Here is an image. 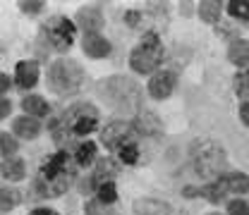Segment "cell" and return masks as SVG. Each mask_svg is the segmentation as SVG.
Returning a JSON list of instances; mask_svg holds the SVG:
<instances>
[{
  "instance_id": "obj_33",
  "label": "cell",
  "mask_w": 249,
  "mask_h": 215,
  "mask_svg": "<svg viewBox=\"0 0 249 215\" xmlns=\"http://www.w3.org/2000/svg\"><path fill=\"white\" fill-rule=\"evenodd\" d=\"M96 189H98V184L93 182V177H89V180H82V182H79V191H82L84 196H87V194H91V191H96Z\"/></svg>"
},
{
  "instance_id": "obj_27",
  "label": "cell",
  "mask_w": 249,
  "mask_h": 215,
  "mask_svg": "<svg viewBox=\"0 0 249 215\" xmlns=\"http://www.w3.org/2000/svg\"><path fill=\"white\" fill-rule=\"evenodd\" d=\"M96 194H98V201H101L103 206H110V203H115V201H118V189H115V184H113V182L98 184Z\"/></svg>"
},
{
  "instance_id": "obj_20",
  "label": "cell",
  "mask_w": 249,
  "mask_h": 215,
  "mask_svg": "<svg viewBox=\"0 0 249 215\" xmlns=\"http://www.w3.org/2000/svg\"><path fill=\"white\" fill-rule=\"evenodd\" d=\"M118 172H120V165H118L115 160H110V158H103V160H98V165H96L93 182H101V184L113 182V177H115Z\"/></svg>"
},
{
  "instance_id": "obj_24",
  "label": "cell",
  "mask_w": 249,
  "mask_h": 215,
  "mask_svg": "<svg viewBox=\"0 0 249 215\" xmlns=\"http://www.w3.org/2000/svg\"><path fill=\"white\" fill-rule=\"evenodd\" d=\"M225 182H228V189L232 191V194H247L249 191V177L245 172H230L228 177H225Z\"/></svg>"
},
{
  "instance_id": "obj_23",
  "label": "cell",
  "mask_w": 249,
  "mask_h": 215,
  "mask_svg": "<svg viewBox=\"0 0 249 215\" xmlns=\"http://www.w3.org/2000/svg\"><path fill=\"white\" fill-rule=\"evenodd\" d=\"M19 151V141L15 134L10 132H0V158L7 160V158H15V153Z\"/></svg>"
},
{
  "instance_id": "obj_7",
  "label": "cell",
  "mask_w": 249,
  "mask_h": 215,
  "mask_svg": "<svg viewBox=\"0 0 249 215\" xmlns=\"http://www.w3.org/2000/svg\"><path fill=\"white\" fill-rule=\"evenodd\" d=\"M74 22L72 19H67V17H62V15H55V17H51L43 27H41V36L46 38V43L53 48V50H58V53H67L70 48H72V43H74Z\"/></svg>"
},
{
  "instance_id": "obj_38",
  "label": "cell",
  "mask_w": 249,
  "mask_h": 215,
  "mask_svg": "<svg viewBox=\"0 0 249 215\" xmlns=\"http://www.w3.org/2000/svg\"><path fill=\"white\" fill-rule=\"evenodd\" d=\"M196 194H199L196 189H185V196H196Z\"/></svg>"
},
{
  "instance_id": "obj_34",
  "label": "cell",
  "mask_w": 249,
  "mask_h": 215,
  "mask_svg": "<svg viewBox=\"0 0 249 215\" xmlns=\"http://www.w3.org/2000/svg\"><path fill=\"white\" fill-rule=\"evenodd\" d=\"M12 84H15V82H12L7 74H2V72H0V96H5V93L10 91V89H12Z\"/></svg>"
},
{
  "instance_id": "obj_37",
  "label": "cell",
  "mask_w": 249,
  "mask_h": 215,
  "mask_svg": "<svg viewBox=\"0 0 249 215\" xmlns=\"http://www.w3.org/2000/svg\"><path fill=\"white\" fill-rule=\"evenodd\" d=\"M29 215H60V213H55V211H51V208H34Z\"/></svg>"
},
{
  "instance_id": "obj_12",
  "label": "cell",
  "mask_w": 249,
  "mask_h": 215,
  "mask_svg": "<svg viewBox=\"0 0 249 215\" xmlns=\"http://www.w3.org/2000/svg\"><path fill=\"white\" fill-rule=\"evenodd\" d=\"M82 48H84V53L93 58V60H101V58H108L110 55V43L101 36V33H84V38H82Z\"/></svg>"
},
{
  "instance_id": "obj_6",
  "label": "cell",
  "mask_w": 249,
  "mask_h": 215,
  "mask_svg": "<svg viewBox=\"0 0 249 215\" xmlns=\"http://www.w3.org/2000/svg\"><path fill=\"white\" fill-rule=\"evenodd\" d=\"M163 60V43L156 31H149L129 55V67L139 74H151Z\"/></svg>"
},
{
  "instance_id": "obj_8",
  "label": "cell",
  "mask_w": 249,
  "mask_h": 215,
  "mask_svg": "<svg viewBox=\"0 0 249 215\" xmlns=\"http://www.w3.org/2000/svg\"><path fill=\"white\" fill-rule=\"evenodd\" d=\"M132 136H134V127L129 122H124V120H113V122H108L101 129V141L108 149H115V151L120 146H124V144L134 141Z\"/></svg>"
},
{
  "instance_id": "obj_19",
  "label": "cell",
  "mask_w": 249,
  "mask_h": 215,
  "mask_svg": "<svg viewBox=\"0 0 249 215\" xmlns=\"http://www.w3.org/2000/svg\"><path fill=\"white\" fill-rule=\"evenodd\" d=\"M228 182H225V177H220V180H213L211 184H206V186H201L199 189V194L204 196V198H209L211 203H220L225 196H228Z\"/></svg>"
},
{
  "instance_id": "obj_14",
  "label": "cell",
  "mask_w": 249,
  "mask_h": 215,
  "mask_svg": "<svg viewBox=\"0 0 249 215\" xmlns=\"http://www.w3.org/2000/svg\"><path fill=\"white\" fill-rule=\"evenodd\" d=\"M0 177L7 182H22L27 177V163L22 158H7L0 163Z\"/></svg>"
},
{
  "instance_id": "obj_17",
  "label": "cell",
  "mask_w": 249,
  "mask_h": 215,
  "mask_svg": "<svg viewBox=\"0 0 249 215\" xmlns=\"http://www.w3.org/2000/svg\"><path fill=\"white\" fill-rule=\"evenodd\" d=\"M134 215H173V208L158 198H139L134 203Z\"/></svg>"
},
{
  "instance_id": "obj_4",
  "label": "cell",
  "mask_w": 249,
  "mask_h": 215,
  "mask_svg": "<svg viewBox=\"0 0 249 215\" xmlns=\"http://www.w3.org/2000/svg\"><path fill=\"white\" fill-rule=\"evenodd\" d=\"M192 165H194V172L204 180H220L223 177V170L228 165V155L225 149L211 141V139H201V141H194L192 144Z\"/></svg>"
},
{
  "instance_id": "obj_18",
  "label": "cell",
  "mask_w": 249,
  "mask_h": 215,
  "mask_svg": "<svg viewBox=\"0 0 249 215\" xmlns=\"http://www.w3.org/2000/svg\"><path fill=\"white\" fill-rule=\"evenodd\" d=\"M228 60L232 62V65H237V67H247L249 65V41H245V38L232 41L230 48H228Z\"/></svg>"
},
{
  "instance_id": "obj_11",
  "label": "cell",
  "mask_w": 249,
  "mask_h": 215,
  "mask_svg": "<svg viewBox=\"0 0 249 215\" xmlns=\"http://www.w3.org/2000/svg\"><path fill=\"white\" fill-rule=\"evenodd\" d=\"M41 132H43V124L38 122L36 117H29V115H19V117H15V122H12V134H15L17 139H24V141L36 139Z\"/></svg>"
},
{
  "instance_id": "obj_1",
  "label": "cell",
  "mask_w": 249,
  "mask_h": 215,
  "mask_svg": "<svg viewBox=\"0 0 249 215\" xmlns=\"http://www.w3.org/2000/svg\"><path fill=\"white\" fill-rule=\"evenodd\" d=\"M72 182H74V165L70 163L67 151H58L51 158H46L43 165L38 167L34 189L38 191L41 198H58L70 189Z\"/></svg>"
},
{
  "instance_id": "obj_9",
  "label": "cell",
  "mask_w": 249,
  "mask_h": 215,
  "mask_svg": "<svg viewBox=\"0 0 249 215\" xmlns=\"http://www.w3.org/2000/svg\"><path fill=\"white\" fill-rule=\"evenodd\" d=\"M175 84H178V72L175 69H160V72H156L151 77L146 89H149V96L154 100H165L173 93Z\"/></svg>"
},
{
  "instance_id": "obj_36",
  "label": "cell",
  "mask_w": 249,
  "mask_h": 215,
  "mask_svg": "<svg viewBox=\"0 0 249 215\" xmlns=\"http://www.w3.org/2000/svg\"><path fill=\"white\" fill-rule=\"evenodd\" d=\"M240 120L245 122V127H249V103L240 105Z\"/></svg>"
},
{
  "instance_id": "obj_40",
  "label": "cell",
  "mask_w": 249,
  "mask_h": 215,
  "mask_svg": "<svg viewBox=\"0 0 249 215\" xmlns=\"http://www.w3.org/2000/svg\"><path fill=\"white\" fill-rule=\"evenodd\" d=\"M247 69H249V65H247ZM247 74H249V72H247Z\"/></svg>"
},
{
  "instance_id": "obj_5",
  "label": "cell",
  "mask_w": 249,
  "mask_h": 215,
  "mask_svg": "<svg viewBox=\"0 0 249 215\" xmlns=\"http://www.w3.org/2000/svg\"><path fill=\"white\" fill-rule=\"evenodd\" d=\"M48 89L58 96H72L84 84V69L77 60L60 58L48 67Z\"/></svg>"
},
{
  "instance_id": "obj_10",
  "label": "cell",
  "mask_w": 249,
  "mask_h": 215,
  "mask_svg": "<svg viewBox=\"0 0 249 215\" xmlns=\"http://www.w3.org/2000/svg\"><path fill=\"white\" fill-rule=\"evenodd\" d=\"M38 62L36 60H19L17 62V67H15V86H19L22 91H29L36 86V82H38Z\"/></svg>"
},
{
  "instance_id": "obj_2",
  "label": "cell",
  "mask_w": 249,
  "mask_h": 215,
  "mask_svg": "<svg viewBox=\"0 0 249 215\" xmlns=\"http://www.w3.org/2000/svg\"><path fill=\"white\" fill-rule=\"evenodd\" d=\"M98 93L113 110H118L123 115H134L142 108V89L129 77H110V79L101 82Z\"/></svg>"
},
{
  "instance_id": "obj_41",
  "label": "cell",
  "mask_w": 249,
  "mask_h": 215,
  "mask_svg": "<svg viewBox=\"0 0 249 215\" xmlns=\"http://www.w3.org/2000/svg\"><path fill=\"white\" fill-rule=\"evenodd\" d=\"M247 24H249V22H247Z\"/></svg>"
},
{
  "instance_id": "obj_28",
  "label": "cell",
  "mask_w": 249,
  "mask_h": 215,
  "mask_svg": "<svg viewBox=\"0 0 249 215\" xmlns=\"http://www.w3.org/2000/svg\"><path fill=\"white\" fill-rule=\"evenodd\" d=\"M228 12H230L235 19L249 22V0H230V2H228Z\"/></svg>"
},
{
  "instance_id": "obj_39",
  "label": "cell",
  "mask_w": 249,
  "mask_h": 215,
  "mask_svg": "<svg viewBox=\"0 0 249 215\" xmlns=\"http://www.w3.org/2000/svg\"><path fill=\"white\" fill-rule=\"evenodd\" d=\"M209 215H220V213H209Z\"/></svg>"
},
{
  "instance_id": "obj_15",
  "label": "cell",
  "mask_w": 249,
  "mask_h": 215,
  "mask_svg": "<svg viewBox=\"0 0 249 215\" xmlns=\"http://www.w3.org/2000/svg\"><path fill=\"white\" fill-rule=\"evenodd\" d=\"M22 110H24V115L36 117V120L51 115V105H48V100H46L43 96H36V93H29V96L22 98Z\"/></svg>"
},
{
  "instance_id": "obj_25",
  "label": "cell",
  "mask_w": 249,
  "mask_h": 215,
  "mask_svg": "<svg viewBox=\"0 0 249 215\" xmlns=\"http://www.w3.org/2000/svg\"><path fill=\"white\" fill-rule=\"evenodd\" d=\"M74 160H77V165H91L93 160H96V144L93 141H84V144H79L77 146V153H74Z\"/></svg>"
},
{
  "instance_id": "obj_31",
  "label": "cell",
  "mask_w": 249,
  "mask_h": 215,
  "mask_svg": "<svg viewBox=\"0 0 249 215\" xmlns=\"http://www.w3.org/2000/svg\"><path fill=\"white\" fill-rule=\"evenodd\" d=\"M228 215H249V203H245L242 198H235L228 203Z\"/></svg>"
},
{
  "instance_id": "obj_32",
  "label": "cell",
  "mask_w": 249,
  "mask_h": 215,
  "mask_svg": "<svg viewBox=\"0 0 249 215\" xmlns=\"http://www.w3.org/2000/svg\"><path fill=\"white\" fill-rule=\"evenodd\" d=\"M10 113H12V100L5 98V96H0V122L5 117H10Z\"/></svg>"
},
{
  "instance_id": "obj_30",
  "label": "cell",
  "mask_w": 249,
  "mask_h": 215,
  "mask_svg": "<svg viewBox=\"0 0 249 215\" xmlns=\"http://www.w3.org/2000/svg\"><path fill=\"white\" fill-rule=\"evenodd\" d=\"M19 10L24 15H38L46 10V2L43 0H19Z\"/></svg>"
},
{
  "instance_id": "obj_21",
  "label": "cell",
  "mask_w": 249,
  "mask_h": 215,
  "mask_svg": "<svg viewBox=\"0 0 249 215\" xmlns=\"http://www.w3.org/2000/svg\"><path fill=\"white\" fill-rule=\"evenodd\" d=\"M22 203V194L15 186H0V213H10Z\"/></svg>"
},
{
  "instance_id": "obj_26",
  "label": "cell",
  "mask_w": 249,
  "mask_h": 215,
  "mask_svg": "<svg viewBox=\"0 0 249 215\" xmlns=\"http://www.w3.org/2000/svg\"><path fill=\"white\" fill-rule=\"evenodd\" d=\"M118 158H120V163H124V165H134L139 160V146H137V141H129V144L120 146L118 149Z\"/></svg>"
},
{
  "instance_id": "obj_3",
  "label": "cell",
  "mask_w": 249,
  "mask_h": 215,
  "mask_svg": "<svg viewBox=\"0 0 249 215\" xmlns=\"http://www.w3.org/2000/svg\"><path fill=\"white\" fill-rule=\"evenodd\" d=\"M96 127H98V108H93L91 103H74L72 108L65 110V115L58 122H53L51 129H53L55 139L62 136V132H65V139H62V144H65L70 136H87V134H91Z\"/></svg>"
},
{
  "instance_id": "obj_13",
  "label": "cell",
  "mask_w": 249,
  "mask_h": 215,
  "mask_svg": "<svg viewBox=\"0 0 249 215\" xmlns=\"http://www.w3.org/2000/svg\"><path fill=\"white\" fill-rule=\"evenodd\" d=\"M103 24H106V19H103V15L98 12V10H93V7H84V10H79L77 12V17H74V27H79V29H84V33H98V31L103 29Z\"/></svg>"
},
{
  "instance_id": "obj_22",
  "label": "cell",
  "mask_w": 249,
  "mask_h": 215,
  "mask_svg": "<svg viewBox=\"0 0 249 215\" xmlns=\"http://www.w3.org/2000/svg\"><path fill=\"white\" fill-rule=\"evenodd\" d=\"M220 15H223V5L220 2H216V0L199 2V17H201V22L216 24V22H220Z\"/></svg>"
},
{
  "instance_id": "obj_35",
  "label": "cell",
  "mask_w": 249,
  "mask_h": 215,
  "mask_svg": "<svg viewBox=\"0 0 249 215\" xmlns=\"http://www.w3.org/2000/svg\"><path fill=\"white\" fill-rule=\"evenodd\" d=\"M137 22H139V12H137V10L124 12V24H127V27H137Z\"/></svg>"
},
{
  "instance_id": "obj_16",
  "label": "cell",
  "mask_w": 249,
  "mask_h": 215,
  "mask_svg": "<svg viewBox=\"0 0 249 215\" xmlns=\"http://www.w3.org/2000/svg\"><path fill=\"white\" fill-rule=\"evenodd\" d=\"M134 132L137 134H144V136H156V134H160V120L156 117L154 113H149V110H144V113H137V120H134Z\"/></svg>"
},
{
  "instance_id": "obj_29",
  "label": "cell",
  "mask_w": 249,
  "mask_h": 215,
  "mask_svg": "<svg viewBox=\"0 0 249 215\" xmlns=\"http://www.w3.org/2000/svg\"><path fill=\"white\" fill-rule=\"evenodd\" d=\"M235 93L242 103H249V74H237L235 77Z\"/></svg>"
}]
</instances>
